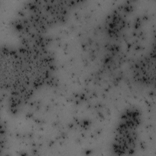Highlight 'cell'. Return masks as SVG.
I'll list each match as a JSON object with an SVG mask.
<instances>
[{"label":"cell","instance_id":"1","mask_svg":"<svg viewBox=\"0 0 156 156\" xmlns=\"http://www.w3.org/2000/svg\"><path fill=\"white\" fill-rule=\"evenodd\" d=\"M48 42L21 43L17 50L5 48L1 55V84L10 94V107L17 110L38 88L54 83V59Z\"/></svg>","mask_w":156,"mask_h":156},{"label":"cell","instance_id":"2","mask_svg":"<svg viewBox=\"0 0 156 156\" xmlns=\"http://www.w3.org/2000/svg\"><path fill=\"white\" fill-rule=\"evenodd\" d=\"M79 1H29L22 7L13 26L21 42L45 37L46 31L67 19L70 9Z\"/></svg>","mask_w":156,"mask_h":156},{"label":"cell","instance_id":"3","mask_svg":"<svg viewBox=\"0 0 156 156\" xmlns=\"http://www.w3.org/2000/svg\"><path fill=\"white\" fill-rule=\"evenodd\" d=\"M141 120V112L136 106L128 107L121 112L112 144L115 154L130 155L135 151Z\"/></svg>","mask_w":156,"mask_h":156},{"label":"cell","instance_id":"4","mask_svg":"<svg viewBox=\"0 0 156 156\" xmlns=\"http://www.w3.org/2000/svg\"><path fill=\"white\" fill-rule=\"evenodd\" d=\"M154 55L152 57L150 55L148 57L143 58L140 62L135 64L134 74L135 78L140 82L145 84H151L152 80H154Z\"/></svg>","mask_w":156,"mask_h":156}]
</instances>
